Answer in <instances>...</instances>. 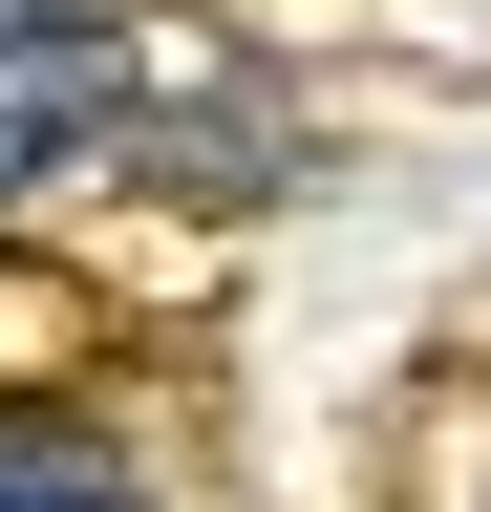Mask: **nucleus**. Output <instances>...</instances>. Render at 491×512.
I'll use <instances>...</instances> for the list:
<instances>
[{
    "label": "nucleus",
    "instance_id": "obj_1",
    "mask_svg": "<svg viewBox=\"0 0 491 512\" xmlns=\"http://www.w3.org/2000/svg\"><path fill=\"white\" fill-rule=\"evenodd\" d=\"M86 128H107V64H0V192H43Z\"/></svg>",
    "mask_w": 491,
    "mask_h": 512
},
{
    "label": "nucleus",
    "instance_id": "obj_2",
    "mask_svg": "<svg viewBox=\"0 0 491 512\" xmlns=\"http://www.w3.org/2000/svg\"><path fill=\"white\" fill-rule=\"evenodd\" d=\"M0 512H150V491L107 470L86 427H0Z\"/></svg>",
    "mask_w": 491,
    "mask_h": 512
},
{
    "label": "nucleus",
    "instance_id": "obj_3",
    "mask_svg": "<svg viewBox=\"0 0 491 512\" xmlns=\"http://www.w3.org/2000/svg\"><path fill=\"white\" fill-rule=\"evenodd\" d=\"M0 64H107V0H0Z\"/></svg>",
    "mask_w": 491,
    "mask_h": 512
}]
</instances>
